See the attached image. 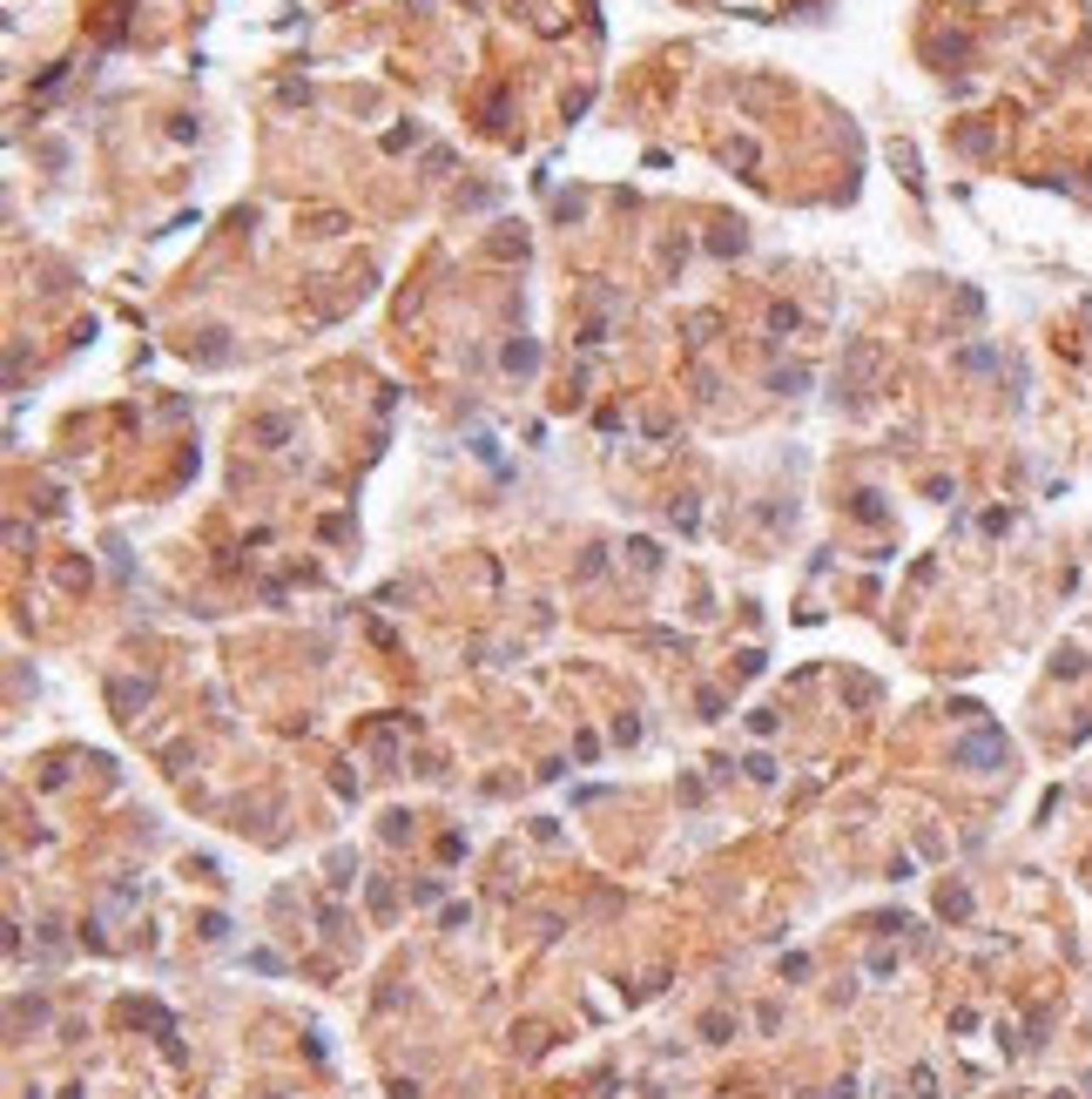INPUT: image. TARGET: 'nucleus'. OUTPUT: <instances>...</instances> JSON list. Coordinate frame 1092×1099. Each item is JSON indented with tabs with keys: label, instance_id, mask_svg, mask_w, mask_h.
<instances>
[{
	"label": "nucleus",
	"instance_id": "nucleus-1",
	"mask_svg": "<svg viewBox=\"0 0 1092 1099\" xmlns=\"http://www.w3.org/2000/svg\"><path fill=\"white\" fill-rule=\"evenodd\" d=\"M958 762L964 769H992V762H1004V742L998 735H971V742H958Z\"/></svg>",
	"mask_w": 1092,
	"mask_h": 1099
},
{
	"label": "nucleus",
	"instance_id": "nucleus-2",
	"mask_svg": "<svg viewBox=\"0 0 1092 1099\" xmlns=\"http://www.w3.org/2000/svg\"><path fill=\"white\" fill-rule=\"evenodd\" d=\"M135 702H149V688H135V681H122V688H115V709H135Z\"/></svg>",
	"mask_w": 1092,
	"mask_h": 1099
}]
</instances>
